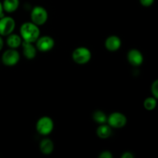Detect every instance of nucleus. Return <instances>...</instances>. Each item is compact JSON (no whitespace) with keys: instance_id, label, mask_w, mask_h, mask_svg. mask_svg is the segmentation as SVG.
<instances>
[{"instance_id":"nucleus-10","label":"nucleus","mask_w":158,"mask_h":158,"mask_svg":"<svg viewBox=\"0 0 158 158\" xmlns=\"http://www.w3.org/2000/svg\"><path fill=\"white\" fill-rule=\"evenodd\" d=\"M105 46L109 51H117L121 46V40L117 35H110L105 41Z\"/></svg>"},{"instance_id":"nucleus-2","label":"nucleus","mask_w":158,"mask_h":158,"mask_svg":"<svg viewBox=\"0 0 158 158\" xmlns=\"http://www.w3.org/2000/svg\"><path fill=\"white\" fill-rule=\"evenodd\" d=\"M92 54L90 50L86 47H78L73 52V60L77 64H86L90 60Z\"/></svg>"},{"instance_id":"nucleus-1","label":"nucleus","mask_w":158,"mask_h":158,"mask_svg":"<svg viewBox=\"0 0 158 158\" xmlns=\"http://www.w3.org/2000/svg\"><path fill=\"white\" fill-rule=\"evenodd\" d=\"M40 31L38 26L33 23H25L20 27V36L23 41L28 43H35L40 37Z\"/></svg>"},{"instance_id":"nucleus-6","label":"nucleus","mask_w":158,"mask_h":158,"mask_svg":"<svg viewBox=\"0 0 158 158\" xmlns=\"http://www.w3.org/2000/svg\"><path fill=\"white\" fill-rule=\"evenodd\" d=\"M15 20L12 17L3 16L0 18V35H9L15 29Z\"/></svg>"},{"instance_id":"nucleus-16","label":"nucleus","mask_w":158,"mask_h":158,"mask_svg":"<svg viewBox=\"0 0 158 158\" xmlns=\"http://www.w3.org/2000/svg\"><path fill=\"white\" fill-rule=\"evenodd\" d=\"M93 118H94V121L97 122V123H100V124L105 123L106 122V120H107V117L105 114V113L100 110L95 111L94 113V114H93Z\"/></svg>"},{"instance_id":"nucleus-8","label":"nucleus","mask_w":158,"mask_h":158,"mask_svg":"<svg viewBox=\"0 0 158 158\" xmlns=\"http://www.w3.org/2000/svg\"><path fill=\"white\" fill-rule=\"evenodd\" d=\"M35 43H36V48L42 52H47L51 50L55 45L53 39L48 35L39 37Z\"/></svg>"},{"instance_id":"nucleus-13","label":"nucleus","mask_w":158,"mask_h":158,"mask_svg":"<svg viewBox=\"0 0 158 158\" xmlns=\"http://www.w3.org/2000/svg\"><path fill=\"white\" fill-rule=\"evenodd\" d=\"M8 46L11 49H16L22 45V38L17 34H9L6 40Z\"/></svg>"},{"instance_id":"nucleus-23","label":"nucleus","mask_w":158,"mask_h":158,"mask_svg":"<svg viewBox=\"0 0 158 158\" xmlns=\"http://www.w3.org/2000/svg\"><path fill=\"white\" fill-rule=\"evenodd\" d=\"M3 45H4V42H3L2 38L1 35H0V50H1V49H2Z\"/></svg>"},{"instance_id":"nucleus-3","label":"nucleus","mask_w":158,"mask_h":158,"mask_svg":"<svg viewBox=\"0 0 158 158\" xmlns=\"http://www.w3.org/2000/svg\"><path fill=\"white\" fill-rule=\"evenodd\" d=\"M31 19L32 23L38 26L45 24L48 19L47 11L42 6H35L31 12Z\"/></svg>"},{"instance_id":"nucleus-9","label":"nucleus","mask_w":158,"mask_h":158,"mask_svg":"<svg viewBox=\"0 0 158 158\" xmlns=\"http://www.w3.org/2000/svg\"><path fill=\"white\" fill-rule=\"evenodd\" d=\"M127 60L132 66H138L142 64L143 57L141 52L137 49H131L127 53Z\"/></svg>"},{"instance_id":"nucleus-21","label":"nucleus","mask_w":158,"mask_h":158,"mask_svg":"<svg viewBox=\"0 0 158 158\" xmlns=\"http://www.w3.org/2000/svg\"><path fill=\"white\" fill-rule=\"evenodd\" d=\"M122 158H133L134 155L131 154V152H124L123 154V155L121 156Z\"/></svg>"},{"instance_id":"nucleus-4","label":"nucleus","mask_w":158,"mask_h":158,"mask_svg":"<svg viewBox=\"0 0 158 158\" xmlns=\"http://www.w3.org/2000/svg\"><path fill=\"white\" fill-rule=\"evenodd\" d=\"M54 127L52 119L49 117H43L36 123V131L40 134L46 136L50 134Z\"/></svg>"},{"instance_id":"nucleus-7","label":"nucleus","mask_w":158,"mask_h":158,"mask_svg":"<svg viewBox=\"0 0 158 158\" xmlns=\"http://www.w3.org/2000/svg\"><path fill=\"white\" fill-rule=\"evenodd\" d=\"M20 56L18 51L15 49H9L6 50L2 56V61L6 66H15L19 61Z\"/></svg>"},{"instance_id":"nucleus-22","label":"nucleus","mask_w":158,"mask_h":158,"mask_svg":"<svg viewBox=\"0 0 158 158\" xmlns=\"http://www.w3.org/2000/svg\"><path fill=\"white\" fill-rule=\"evenodd\" d=\"M4 10H3V7H2V3L0 2V18L4 16V13H3Z\"/></svg>"},{"instance_id":"nucleus-18","label":"nucleus","mask_w":158,"mask_h":158,"mask_svg":"<svg viewBox=\"0 0 158 158\" xmlns=\"http://www.w3.org/2000/svg\"><path fill=\"white\" fill-rule=\"evenodd\" d=\"M151 92H152L153 96L154 97H155L156 99L158 97V81L155 80V81L153 83L152 86H151Z\"/></svg>"},{"instance_id":"nucleus-11","label":"nucleus","mask_w":158,"mask_h":158,"mask_svg":"<svg viewBox=\"0 0 158 158\" xmlns=\"http://www.w3.org/2000/svg\"><path fill=\"white\" fill-rule=\"evenodd\" d=\"M22 46H23V55L28 60H32L35 56V55H36V48L33 46L32 43L23 41L22 43Z\"/></svg>"},{"instance_id":"nucleus-19","label":"nucleus","mask_w":158,"mask_h":158,"mask_svg":"<svg viewBox=\"0 0 158 158\" xmlns=\"http://www.w3.org/2000/svg\"><path fill=\"white\" fill-rule=\"evenodd\" d=\"M140 4L145 7H149V6H152L153 3L154 2V0H140Z\"/></svg>"},{"instance_id":"nucleus-15","label":"nucleus","mask_w":158,"mask_h":158,"mask_svg":"<svg viewBox=\"0 0 158 158\" xmlns=\"http://www.w3.org/2000/svg\"><path fill=\"white\" fill-rule=\"evenodd\" d=\"M97 134L100 138L106 139L110 137L112 134V129L109 125H106L104 123L100 124V126L97 128Z\"/></svg>"},{"instance_id":"nucleus-14","label":"nucleus","mask_w":158,"mask_h":158,"mask_svg":"<svg viewBox=\"0 0 158 158\" xmlns=\"http://www.w3.org/2000/svg\"><path fill=\"white\" fill-rule=\"evenodd\" d=\"M19 6V0H4L2 2L3 10L12 13L17 10Z\"/></svg>"},{"instance_id":"nucleus-12","label":"nucleus","mask_w":158,"mask_h":158,"mask_svg":"<svg viewBox=\"0 0 158 158\" xmlns=\"http://www.w3.org/2000/svg\"><path fill=\"white\" fill-rule=\"evenodd\" d=\"M40 151L44 154H50L53 151L54 149V143L50 139L45 138L40 142Z\"/></svg>"},{"instance_id":"nucleus-5","label":"nucleus","mask_w":158,"mask_h":158,"mask_svg":"<svg viewBox=\"0 0 158 158\" xmlns=\"http://www.w3.org/2000/svg\"><path fill=\"white\" fill-rule=\"evenodd\" d=\"M127 117L123 114L119 112H115L111 114L109 117H107L106 122L108 123L109 126H110L113 128H122L126 125Z\"/></svg>"},{"instance_id":"nucleus-20","label":"nucleus","mask_w":158,"mask_h":158,"mask_svg":"<svg viewBox=\"0 0 158 158\" xmlns=\"http://www.w3.org/2000/svg\"><path fill=\"white\" fill-rule=\"evenodd\" d=\"M99 157L100 158H112L113 155H112V154H111V152H110V151H103V152H101V154H100Z\"/></svg>"},{"instance_id":"nucleus-17","label":"nucleus","mask_w":158,"mask_h":158,"mask_svg":"<svg viewBox=\"0 0 158 158\" xmlns=\"http://www.w3.org/2000/svg\"><path fill=\"white\" fill-rule=\"evenodd\" d=\"M157 106V100L155 97H148L143 102V106L148 110H153Z\"/></svg>"}]
</instances>
